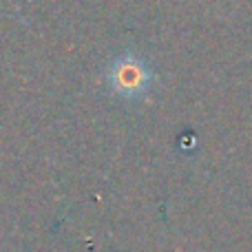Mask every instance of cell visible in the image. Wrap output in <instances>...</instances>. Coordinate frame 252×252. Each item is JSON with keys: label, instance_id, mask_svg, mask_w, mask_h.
<instances>
[{"label": "cell", "instance_id": "cell-1", "mask_svg": "<svg viewBox=\"0 0 252 252\" xmlns=\"http://www.w3.org/2000/svg\"><path fill=\"white\" fill-rule=\"evenodd\" d=\"M155 73L148 62L135 53L118 56L104 73V82L115 97L126 102H137L151 91Z\"/></svg>", "mask_w": 252, "mask_h": 252}]
</instances>
